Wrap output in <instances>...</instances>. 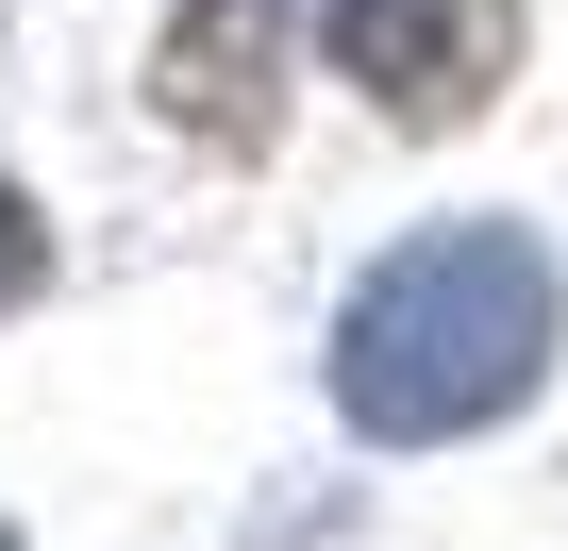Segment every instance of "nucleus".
Returning a JSON list of instances; mask_svg holds the SVG:
<instances>
[{
	"label": "nucleus",
	"mask_w": 568,
	"mask_h": 551,
	"mask_svg": "<svg viewBox=\"0 0 568 551\" xmlns=\"http://www.w3.org/2000/svg\"><path fill=\"white\" fill-rule=\"evenodd\" d=\"M0 551H18V534H0Z\"/></svg>",
	"instance_id": "nucleus-5"
},
{
	"label": "nucleus",
	"mask_w": 568,
	"mask_h": 551,
	"mask_svg": "<svg viewBox=\"0 0 568 551\" xmlns=\"http://www.w3.org/2000/svg\"><path fill=\"white\" fill-rule=\"evenodd\" d=\"M284 51H302V18H284V0H184L168 51H151V118H168L184 151L251 167V151L284 134Z\"/></svg>",
	"instance_id": "nucleus-3"
},
{
	"label": "nucleus",
	"mask_w": 568,
	"mask_h": 551,
	"mask_svg": "<svg viewBox=\"0 0 568 551\" xmlns=\"http://www.w3.org/2000/svg\"><path fill=\"white\" fill-rule=\"evenodd\" d=\"M34 285H51V217H34V201H18V184H0V318H18V302H34Z\"/></svg>",
	"instance_id": "nucleus-4"
},
{
	"label": "nucleus",
	"mask_w": 568,
	"mask_h": 551,
	"mask_svg": "<svg viewBox=\"0 0 568 551\" xmlns=\"http://www.w3.org/2000/svg\"><path fill=\"white\" fill-rule=\"evenodd\" d=\"M568 351V285L518 217H435L402 234L368 285L335 302V418L368 451H452V435H501Z\"/></svg>",
	"instance_id": "nucleus-1"
},
{
	"label": "nucleus",
	"mask_w": 568,
	"mask_h": 551,
	"mask_svg": "<svg viewBox=\"0 0 568 551\" xmlns=\"http://www.w3.org/2000/svg\"><path fill=\"white\" fill-rule=\"evenodd\" d=\"M335 68L402 134H452L518 84V0H335Z\"/></svg>",
	"instance_id": "nucleus-2"
}]
</instances>
